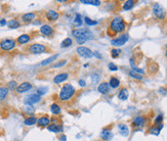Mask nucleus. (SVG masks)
I'll list each match as a JSON object with an SVG mask.
<instances>
[{"label":"nucleus","instance_id":"obj_1","mask_svg":"<svg viewBox=\"0 0 167 141\" xmlns=\"http://www.w3.org/2000/svg\"><path fill=\"white\" fill-rule=\"evenodd\" d=\"M76 93V90L75 88L72 86L71 84H66L64 85L63 88L61 89L59 94V97L62 101H67L69 99H71L72 97L75 95Z\"/></svg>","mask_w":167,"mask_h":141},{"label":"nucleus","instance_id":"obj_2","mask_svg":"<svg viewBox=\"0 0 167 141\" xmlns=\"http://www.w3.org/2000/svg\"><path fill=\"white\" fill-rule=\"evenodd\" d=\"M125 28H126V25H125L124 19L121 17H116L110 23V29L114 33H122Z\"/></svg>","mask_w":167,"mask_h":141},{"label":"nucleus","instance_id":"obj_3","mask_svg":"<svg viewBox=\"0 0 167 141\" xmlns=\"http://www.w3.org/2000/svg\"><path fill=\"white\" fill-rule=\"evenodd\" d=\"M29 51L33 54L45 53L47 51V47L43 44H40V43H35V44H32L29 47Z\"/></svg>","mask_w":167,"mask_h":141},{"label":"nucleus","instance_id":"obj_4","mask_svg":"<svg viewBox=\"0 0 167 141\" xmlns=\"http://www.w3.org/2000/svg\"><path fill=\"white\" fill-rule=\"evenodd\" d=\"M14 47H16V40L14 39H3L0 42V48L3 51H9L14 49Z\"/></svg>","mask_w":167,"mask_h":141},{"label":"nucleus","instance_id":"obj_5","mask_svg":"<svg viewBox=\"0 0 167 141\" xmlns=\"http://www.w3.org/2000/svg\"><path fill=\"white\" fill-rule=\"evenodd\" d=\"M153 12H154V14L156 15L157 19H165V15H166L165 10H164V8H163V7L159 4V3H155V4H154Z\"/></svg>","mask_w":167,"mask_h":141},{"label":"nucleus","instance_id":"obj_6","mask_svg":"<svg viewBox=\"0 0 167 141\" xmlns=\"http://www.w3.org/2000/svg\"><path fill=\"white\" fill-rule=\"evenodd\" d=\"M41 100V96L37 95L36 93L34 94H30L28 96L25 97L24 101H25V104L26 105H32V104H35V103H38L39 101Z\"/></svg>","mask_w":167,"mask_h":141},{"label":"nucleus","instance_id":"obj_7","mask_svg":"<svg viewBox=\"0 0 167 141\" xmlns=\"http://www.w3.org/2000/svg\"><path fill=\"white\" fill-rule=\"evenodd\" d=\"M128 39H129V35L128 34H124V35L111 41V44L114 45V46H122V45H124L128 41Z\"/></svg>","mask_w":167,"mask_h":141},{"label":"nucleus","instance_id":"obj_8","mask_svg":"<svg viewBox=\"0 0 167 141\" xmlns=\"http://www.w3.org/2000/svg\"><path fill=\"white\" fill-rule=\"evenodd\" d=\"M77 52L79 55H81L82 57H85V58H90V57L93 56V52L87 47L79 46L77 48Z\"/></svg>","mask_w":167,"mask_h":141},{"label":"nucleus","instance_id":"obj_9","mask_svg":"<svg viewBox=\"0 0 167 141\" xmlns=\"http://www.w3.org/2000/svg\"><path fill=\"white\" fill-rule=\"evenodd\" d=\"M53 28L49 25H42L40 27V33L42 34L43 36H47V37H49V36H52L53 35Z\"/></svg>","mask_w":167,"mask_h":141},{"label":"nucleus","instance_id":"obj_10","mask_svg":"<svg viewBox=\"0 0 167 141\" xmlns=\"http://www.w3.org/2000/svg\"><path fill=\"white\" fill-rule=\"evenodd\" d=\"M132 127L134 128H141L143 127V126H145V124H146V119H145L144 117H135L132 120Z\"/></svg>","mask_w":167,"mask_h":141},{"label":"nucleus","instance_id":"obj_11","mask_svg":"<svg viewBox=\"0 0 167 141\" xmlns=\"http://www.w3.org/2000/svg\"><path fill=\"white\" fill-rule=\"evenodd\" d=\"M30 89H32V84L29 82H23L22 84H20L17 88L18 93H24V92L29 91Z\"/></svg>","mask_w":167,"mask_h":141},{"label":"nucleus","instance_id":"obj_12","mask_svg":"<svg viewBox=\"0 0 167 141\" xmlns=\"http://www.w3.org/2000/svg\"><path fill=\"white\" fill-rule=\"evenodd\" d=\"M50 123V119L47 115H43V117H39L37 121V125L39 127H48Z\"/></svg>","mask_w":167,"mask_h":141},{"label":"nucleus","instance_id":"obj_13","mask_svg":"<svg viewBox=\"0 0 167 141\" xmlns=\"http://www.w3.org/2000/svg\"><path fill=\"white\" fill-rule=\"evenodd\" d=\"M88 32H89L88 29H75V30H73V32H72V35L75 38H78V37H81V36H87V33H88Z\"/></svg>","mask_w":167,"mask_h":141},{"label":"nucleus","instance_id":"obj_14","mask_svg":"<svg viewBox=\"0 0 167 141\" xmlns=\"http://www.w3.org/2000/svg\"><path fill=\"white\" fill-rule=\"evenodd\" d=\"M68 77H69V75L67 73L59 74V75H57L53 78V82L55 83V84H61V83L65 82V81L68 79Z\"/></svg>","mask_w":167,"mask_h":141},{"label":"nucleus","instance_id":"obj_15","mask_svg":"<svg viewBox=\"0 0 167 141\" xmlns=\"http://www.w3.org/2000/svg\"><path fill=\"white\" fill-rule=\"evenodd\" d=\"M45 15H46V19L50 21H55L59 17V14L55 10H48Z\"/></svg>","mask_w":167,"mask_h":141},{"label":"nucleus","instance_id":"obj_16","mask_svg":"<svg viewBox=\"0 0 167 141\" xmlns=\"http://www.w3.org/2000/svg\"><path fill=\"white\" fill-rule=\"evenodd\" d=\"M36 17V14L34 12H28V13H25L22 17V21L24 23H31V21H33Z\"/></svg>","mask_w":167,"mask_h":141},{"label":"nucleus","instance_id":"obj_17","mask_svg":"<svg viewBox=\"0 0 167 141\" xmlns=\"http://www.w3.org/2000/svg\"><path fill=\"white\" fill-rule=\"evenodd\" d=\"M47 129L49 130L50 132H53V133H61V132H63L64 128L62 125H59V124H51L49 125L48 127H47Z\"/></svg>","mask_w":167,"mask_h":141},{"label":"nucleus","instance_id":"obj_18","mask_svg":"<svg viewBox=\"0 0 167 141\" xmlns=\"http://www.w3.org/2000/svg\"><path fill=\"white\" fill-rule=\"evenodd\" d=\"M101 138L105 141H110L111 139L113 138V134H112V132L110 130H103V132L101 133Z\"/></svg>","mask_w":167,"mask_h":141},{"label":"nucleus","instance_id":"obj_19","mask_svg":"<svg viewBox=\"0 0 167 141\" xmlns=\"http://www.w3.org/2000/svg\"><path fill=\"white\" fill-rule=\"evenodd\" d=\"M97 90H99V93L101 94H107L109 92V90H110V85H109V83H101V84L99 85V88H97Z\"/></svg>","mask_w":167,"mask_h":141},{"label":"nucleus","instance_id":"obj_20","mask_svg":"<svg viewBox=\"0 0 167 141\" xmlns=\"http://www.w3.org/2000/svg\"><path fill=\"white\" fill-rule=\"evenodd\" d=\"M30 40H31L30 35H28V34H23V35L19 36V38L17 39V42L19 43V44H26V43H28Z\"/></svg>","mask_w":167,"mask_h":141},{"label":"nucleus","instance_id":"obj_21","mask_svg":"<svg viewBox=\"0 0 167 141\" xmlns=\"http://www.w3.org/2000/svg\"><path fill=\"white\" fill-rule=\"evenodd\" d=\"M162 128H163L162 123H161V124H155V126H153V127L150 129V133L154 135H159V133H160Z\"/></svg>","mask_w":167,"mask_h":141},{"label":"nucleus","instance_id":"obj_22","mask_svg":"<svg viewBox=\"0 0 167 141\" xmlns=\"http://www.w3.org/2000/svg\"><path fill=\"white\" fill-rule=\"evenodd\" d=\"M37 121H38L37 117L32 115V117H27L26 120L24 121V124L26 125V126H33V125H35L36 123H37Z\"/></svg>","mask_w":167,"mask_h":141},{"label":"nucleus","instance_id":"obj_23","mask_svg":"<svg viewBox=\"0 0 167 141\" xmlns=\"http://www.w3.org/2000/svg\"><path fill=\"white\" fill-rule=\"evenodd\" d=\"M7 26L10 29H18L21 27V23H20L18 19H10V21L7 23Z\"/></svg>","mask_w":167,"mask_h":141},{"label":"nucleus","instance_id":"obj_24","mask_svg":"<svg viewBox=\"0 0 167 141\" xmlns=\"http://www.w3.org/2000/svg\"><path fill=\"white\" fill-rule=\"evenodd\" d=\"M118 128H119V131H120V133L123 135V136H128V134H129V130H128V127H127L126 125L120 124L119 126H118Z\"/></svg>","mask_w":167,"mask_h":141},{"label":"nucleus","instance_id":"obj_25","mask_svg":"<svg viewBox=\"0 0 167 141\" xmlns=\"http://www.w3.org/2000/svg\"><path fill=\"white\" fill-rule=\"evenodd\" d=\"M118 97H119L120 100H126V99L128 98V90H127L126 88L121 89L119 94H118Z\"/></svg>","mask_w":167,"mask_h":141},{"label":"nucleus","instance_id":"obj_26","mask_svg":"<svg viewBox=\"0 0 167 141\" xmlns=\"http://www.w3.org/2000/svg\"><path fill=\"white\" fill-rule=\"evenodd\" d=\"M57 57H59V54H55V55H52V56L48 57V58H46V59H45V60H43L42 62H41V64H40V66H47V64H51L52 61L55 60V59H57Z\"/></svg>","mask_w":167,"mask_h":141},{"label":"nucleus","instance_id":"obj_27","mask_svg":"<svg viewBox=\"0 0 167 141\" xmlns=\"http://www.w3.org/2000/svg\"><path fill=\"white\" fill-rule=\"evenodd\" d=\"M109 85H110V87H112V88H118V87H119V85H120V81L118 80L117 78L112 77L110 79Z\"/></svg>","mask_w":167,"mask_h":141},{"label":"nucleus","instance_id":"obj_28","mask_svg":"<svg viewBox=\"0 0 167 141\" xmlns=\"http://www.w3.org/2000/svg\"><path fill=\"white\" fill-rule=\"evenodd\" d=\"M134 1L133 0H127V1H125L124 4H123V9L124 10H129L131 9L132 7L134 6Z\"/></svg>","mask_w":167,"mask_h":141},{"label":"nucleus","instance_id":"obj_29","mask_svg":"<svg viewBox=\"0 0 167 141\" xmlns=\"http://www.w3.org/2000/svg\"><path fill=\"white\" fill-rule=\"evenodd\" d=\"M8 95V88L7 87H0V100L6 98Z\"/></svg>","mask_w":167,"mask_h":141},{"label":"nucleus","instance_id":"obj_30","mask_svg":"<svg viewBox=\"0 0 167 141\" xmlns=\"http://www.w3.org/2000/svg\"><path fill=\"white\" fill-rule=\"evenodd\" d=\"M50 111L53 115H59L61 113V107L57 103H52L50 105Z\"/></svg>","mask_w":167,"mask_h":141},{"label":"nucleus","instance_id":"obj_31","mask_svg":"<svg viewBox=\"0 0 167 141\" xmlns=\"http://www.w3.org/2000/svg\"><path fill=\"white\" fill-rule=\"evenodd\" d=\"M81 3H84V4H90V5H95V6H99L101 5V1L99 0H81Z\"/></svg>","mask_w":167,"mask_h":141},{"label":"nucleus","instance_id":"obj_32","mask_svg":"<svg viewBox=\"0 0 167 141\" xmlns=\"http://www.w3.org/2000/svg\"><path fill=\"white\" fill-rule=\"evenodd\" d=\"M72 44H73L72 39H71V38H66V39L61 43V47L62 48H67V47H70Z\"/></svg>","mask_w":167,"mask_h":141},{"label":"nucleus","instance_id":"obj_33","mask_svg":"<svg viewBox=\"0 0 167 141\" xmlns=\"http://www.w3.org/2000/svg\"><path fill=\"white\" fill-rule=\"evenodd\" d=\"M129 76L131 78H133V79H135V80H143V76L141 74L137 73V72H134L133 70H129Z\"/></svg>","mask_w":167,"mask_h":141},{"label":"nucleus","instance_id":"obj_34","mask_svg":"<svg viewBox=\"0 0 167 141\" xmlns=\"http://www.w3.org/2000/svg\"><path fill=\"white\" fill-rule=\"evenodd\" d=\"M18 83L16 82V81H9V82L7 83V88L10 90H17L18 88Z\"/></svg>","mask_w":167,"mask_h":141},{"label":"nucleus","instance_id":"obj_35","mask_svg":"<svg viewBox=\"0 0 167 141\" xmlns=\"http://www.w3.org/2000/svg\"><path fill=\"white\" fill-rule=\"evenodd\" d=\"M121 50L120 49H117V48H114V49L111 50V55H112V57H114V58H117L119 55L121 54Z\"/></svg>","mask_w":167,"mask_h":141},{"label":"nucleus","instance_id":"obj_36","mask_svg":"<svg viewBox=\"0 0 167 141\" xmlns=\"http://www.w3.org/2000/svg\"><path fill=\"white\" fill-rule=\"evenodd\" d=\"M84 21H85V23H86L87 26H97V21H92L91 19H89V17H85Z\"/></svg>","mask_w":167,"mask_h":141},{"label":"nucleus","instance_id":"obj_37","mask_svg":"<svg viewBox=\"0 0 167 141\" xmlns=\"http://www.w3.org/2000/svg\"><path fill=\"white\" fill-rule=\"evenodd\" d=\"M47 92V87H39L37 90H36V94L41 96V95H44L45 93Z\"/></svg>","mask_w":167,"mask_h":141},{"label":"nucleus","instance_id":"obj_38","mask_svg":"<svg viewBox=\"0 0 167 141\" xmlns=\"http://www.w3.org/2000/svg\"><path fill=\"white\" fill-rule=\"evenodd\" d=\"M74 23H75L76 26H81V23H82V19H81V15L79 13H76Z\"/></svg>","mask_w":167,"mask_h":141},{"label":"nucleus","instance_id":"obj_39","mask_svg":"<svg viewBox=\"0 0 167 141\" xmlns=\"http://www.w3.org/2000/svg\"><path fill=\"white\" fill-rule=\"evenodd\" d=\"M24 111L27 113L28 115H32V113H34V108L32 105H26L24 107Z\"/></svg>","mask_w":167,"mask_h":141},{"label":"nucleus","instance_id":"obj_40","mask_svg":"<svg viewBox=\"0 0 167 141\" xmlns=\"http://www.w3.org/2000/svg\"><path fill=\"white\" fill-rule=\"evenodd\" d=\"M86 40H87L86 36H81V37L76 38V41H77L78 44H84L85 41H86Z\"/></svg>","mask_w":167,"mask_h":141},{"label":"nucleus","instance_id":"obj_41","mask_svg":"<svg viewBox=\"0 0 167 141\" xmlns=\"http://www.w3.org/2000/svg\"><path fill=\"white\" fill-rule=\"evenodd\" d=\"M66 64H67V60H66V59H64V60L59 61V62H57V64H53V68H59V66H65Z\"/></svg>","mask_w":167,"mask_h":141},{"label":"nucleus","instance_id":"obj_42","mask_svg":"<svg viewBox=\"0 0 167 141\" xmlns=\"http://www.w3.org/2000/svg\"><path fill=\"white\" fill-rule=\"evenodd\" d=\"M108 66H109V68H110L111 70H118L117 66H116V64H112V62H110V64H108Z\"/></svg>","mask_w":167,"mask_h":141},{"label":"nucleus","instance_id":"obj_43","mask_svg":"<svg viewBox=\"0 0 167 141\" xmlns=\"http://www.w3.org/2000/svg\"><path fill=\"white\" fill-rule=\"evenodd\" d=\"M162 120H163V117L162 115H158L157 117V119L155 120V124H161V122H162Z\"/></svg>","mask_w":167,"mask_h":141},{"label":"nucleus","instance_id":"obj_44","mask_svg":"<svg viewBox=\"0 0 167 141\" xmlns=\"http://www.w3.org/2000/svg\"><path fill=\"white\" fill-rule=\"evenodd\" d=\"M5 25H7L6 21H5V19H0V26H5Z\"/></svg>","mask_w":167,"mask_h":141},{"label":"nucleus","instance_id":"obj_45","mask_svg":"<svg viewBox=\"0 0 167 141\" xmlns=\"http://www.w3.org/2000/svg\"><path fill=\"white\" fill-rule=\"evenodd\" d=\"M79 85H80L81 87H84L85 85H86V83H85L84 80H79Z\"/></svg>","mask_w":167,"mask_h":141},{"label":"nucleus","instance_id":"obj_46","mask_svg":"<svg viewBox=\"0 0 167 141\" xmlns=\"http://www.w3.org/2000/svg\"><path fill=\"white\" fill-rule=\"evenodd\" d=\"M93 55H94V56H97V58H101V54H99V52H97V51L93 52Z\"/></svg>","mask_w":167,"mask_h":141},{"label":"nucleus","instance_id":"obj_47","mask_svg":"<svg viewBox=\"0 0 167 141\" xmlns=\"http://www.w3.org/2000/svg\"><path fill=\"white\" fill-rule=\"evenodd\" d=\"M66 140H67V138L65 135H61V136H59V141H66Z\"/></svg>","mask_w":167,"mask_h":141},{"label":"nucleus","instance_id":"obj_48","mask_svg":"<svg viewBox=\"0 0 167 141\" xmlns=\"http://www.w3.org/2000/svg\"><path fill=\"white\" fill-rule=\"evenodd\" d=\"M165 56H166V58H167V50H166V52H165Z\"/></svg>","mask_w":167,"mask_h":141},{"label":"nucleus","instance_id":"obj_49","mask_svg":"<svg viewBox=\"0 0 167 141\" xmlns=\"http://www.w3.org/2000/svg\"><path fill=\"white\" fill-rule=\"evenodd\" d=\"M166 47H167V44H166Z\"/></svg>","mask_w":167,"mask_h":141}]
</instances>
